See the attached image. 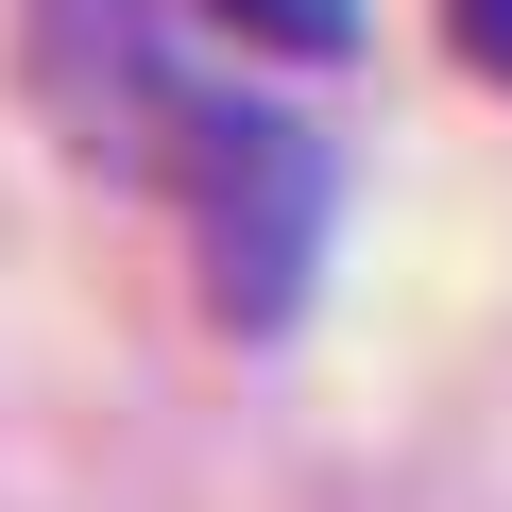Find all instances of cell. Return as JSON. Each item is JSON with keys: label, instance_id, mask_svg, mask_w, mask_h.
<instances>
[{"label": "cell", "instance_id": "obj_1", "mask_svg": "<svg viewBox=\"0 0 512 512\" xmlns=\"http://www.w3.org/2000/svg\"><path fill=\"white\" fill-rule=\"evenodd\" d=\"M171 18H188V0H35V103L69 120L86 171H137L188 222V274H205V325L222 342H291L325 239H342V154L291 103L205 86L171 52Z\"/></svg>", "mask_w": 512, "mask_h": 512}, {"label": "cell", "instance_id": "obj_2", "mask_svg": "<svg viewBox=\"0 0 512 512\" xmlns=\"http://www.w3.org/2000/svg\"><path fill=\"white\" fill-rule=\"evenodd\" d=\"M188 18H205V35H239V52H308V69H325V52H359V0H188Z\"/></svg>", "mask_w": 512, "mask_h": 512}, {"label": "cell", "instance_id": "obj_3", "mask_svg": "<svg viewBox=\"0 0 512 512\" xmlns=\"http://www.w3.org/2000/svg\"><path fill=\"white\" fill-rule=\"evenodd\" d=\"M444 35H461V69H478V86H512V0H444Z\"/></svg>", "mask_w": 512, "mask_h": 512}]
</instances>
